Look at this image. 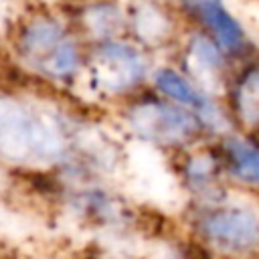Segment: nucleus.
Returning <instances> with one entry per match:
<instances>
[{
  "mask_svg": "<svg viewBox=\"0 0 259 259\" xmlns=\"http://www.w3.org/2000/svg\"><path fill=\"white\" fill-rule=\"evenodd\" d=\"M198 229L208 245L231 259H259V212L249 206L223 204L208 208Z\"/></svg>",
  "mask_w": 259,
  "mask_h": 259,
  "instance_id": "1",
  "label": "nucleus"
},
{
  "mask_svg": "<svg viewBox=\"0 0 259 259\" xmlns=\"http://www.w3.org/2000/svg\"><path fill=\"white\" fill-rule=\"evenodd\" d=\"M22 55L45 73L65 77L77 67V49L65 30L47 18L32 20L20 36Z\"/></svg>",
  "mask_w": 259,
  "mask_h": 259,
  "instance_id": "2",
  "label": "nucleus"
},
{
  "mask_svg": "<svg viewBox=\"0 0 259 259\" xmlns=\"http://www.w3.org/2000/svg\"><path fill=\"white\" fill-rule=\"evenodd\" d=\"M188 4L227 55H243L249 49L245 26L225 0H188Z\"/></svg>",
  "mask_w": 259,
  "mask_h": 259,
  "instance_id": "3",
  "label": "nucleus"
},
{
  "mask_svg": "<svg viewBox=\"0 0 259 259\" xmlns=\"http://www.w3.org/2000/svg\"><path fill=\"white\" fill-rule=\"evenodd\" d=\"M156 85L164 95H168L176 103L194 109L202 123H214L217 119H221L217 105L180 73L172 69H162L156 75Z\"/></svg>",
  "mask_w": 259,
  "mask_h": 259,
  "instance_id": "4",
  "label": "nucleus"
},
{
  "mask_svg": "<svg viewBox=\"0 0 259 259\" xmlns=\"http://www.w3.org/2000/svg\"><path fill=\"white\" fill-rule=\"evenodd\" d=\"M219 156L221 164L235 180L259 188V144L249 138L229 136L223 140Z\"/></svg>",
  "mask_w": 259,
  "mask_h": 259,
  "instance_id": "5",
  "label": "nucleus"
},
{
  "mask_svg": "<svg viewBox=\"0 0 259 259\" xmlns=\"http://www.w3.org/2000/svg\"><path fill=\"white\" fill-rule=\"evenodd\" d=\"M233 111L245 127H259V61L239 75L233 87Z\"/></svg>",
  "mask_w": 259,
  "mask_h": 259,
  "instance_id": "6",
  "label": "nucleus"
}]
</instances>
